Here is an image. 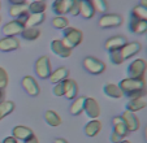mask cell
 I'll return each instance as SVG.
<instances>
[{
	"label": "cell",
	"instance_id": "4",
	"mask_svg": "<svg viewBox=\"0 0 147 143\" xmlns=\"http://www.w3.org/2000/svg\"><path fill=\"white\" fill-rule=\"evenodd\" d=\"M52 68H51V61L48 56H40L38 60L35 61V73L39 78L42 80H48Z\"/></svg>",
	"mask_w": 147,
	"mask_h": 143
},
{
	"label": "cell",
	"instance_id": "22",
	"mask_svg": "<svg viewBox=\"0 0 147 143\" xmlns=\"http://www.w3.org/2000/svg\"><path fill=\"white\" fill-rule=\"evenodd\" d=\"M85 102H86V98L85 96L76 98L74 102L70 104V108H69L70 115H73V116L81 115L83 112V109H85Z\"/></svg>",
	"mask_w": 147,
	"mask_h": 143
},
{
	"label": "cell",
	"instance_id": "38",
	"mask_svg": "<svg viewBox=\"0 0 147 143\" xmlns=\"http://www.w3.org/2000/svg\"><path fill=\"white\" fill-rule=\"evenodd\" d=\"M53 95L55 96H63L64 95V83H55L53 86Z\"/></svg>",
	"mask_w": 147,
	"mask_h": 143
},
{
	"label": "cell",
	"instance_id": "24",
	"mask_svg": "<svg viewBox=\"0 0 147 143\" xmlns=\"http://www.w3.org/2000/svg\"><path fill=\"white\" fill-rule=\"evenodd\" d=\"M147 107V102L143 99V98H139V99H130L126 104V111L129 112H138V111L143 109V108Z\"/></svg>",
	"mask_w": 147,
	"mask_h": 143
},
{
	"label": "cell",
	"instance_id": "5",
	"mask_svg": "<svg viewBox=\"0 0 147 143\" xmlns=\"http://www.w3.org/2000/svg\"><path fill=\"white\" fill-rule=\"evenodd\" d=\"M83 66L89 73L91 74H102L103 72L106 70V64L103 63L102 60L96 57H92V56H89V57H85L83 60Z\"/></svg>",
	"mask_w": 147,
	"mask_h": 143
},
{
	"label": "cell",
	"instance_id": "50",
	"mask_svg": "<svg viewBox=\"0 0 147 143\" xmlns=\"http://www.w3.org/2000/svg\"><path fill=\"white\" fill-rule=\"evenodd\" d=\"M33 1H38V0H33Z\"/></svg>",
	"mask_w": 147,
	"mask_h": 143
},
{
	"label": "cell",
	"instance_id": "9",
	"mask_svg": "<svg viewBox=\"0 0 147 143\" xmlns=\"http://www.w3.org/2000/svg\"><path fill=\"white\" fill-rule=\"evenodd\" d=\"M22 87L25 88V91L30 96H36L39 94V91H40L38 82H36L35 78L31 77V76H25V77L22 78Z\"/></svg>",
	"mask_w": 147,
	"mask_h": 143
},
{
	"label": "cell",
	"instance_id": "20",
	"mask_svg": "<svg viewBox=\"0 0 147 143\" xmlns=\"http://www.w3.org/2000/svg\"><path fill=\"white\" fill-rule=\"evenodd\" d=\"M112 125H113V132L116 133L117 135H120L121 138H125L129 134V130H128V127H126V125H125L124 120L121 118V116H119V117H113V120H112Z\"/></svg>",
	"mask_w": 147,
	"mask_h": 143
},
{
	"label": "cell",
	"instance_id": "18",
	"mask_svg": "<svg viewBox=\"0 0 147 143\" xmlns=\"http://www.w3.org/2000/svg\"><path fill=\"white\" fill-rule=\"evenodd\" d=\"M68 77H69V70L65 66H60V68L55 69L53 72H51L48 80L52 83H60V82H64Z\"/></svg>",
	"mask_w": 147,
	"mask_h": 143
},
{
	"label": "cell",
	"instance_id": "11",
	"mask_svg": "<svg viewBox=\"0 0 147 143\" xmlns=\"http://www.w3.org/2000/svg\"><path fill=\"white\" fill-rule=\"evenodd\" d=\"M85 112L89 116L91 120L98 118V116L100 115V107L99 103L94 99V98H86V102H85Z\"/></svg>",
	"mask_w": 147,
	"mask_h": 143
},
{
	"label": "cell",
	"instance_id": "16",
	"mask_svg": "<svg viewBox=\"0 0 147 143\" xmlns=\"http://www.w3.org/2000/svg\"><path fill=\"white\" fill-rule=\"evenodd\" d=\"M12 135H13L17 140H24V142H25L26 139H29L30 137H33L34 133H33V130H31L30 127L18 125V126L13 127V130H12Z\"/></svg>",
	"mask_w": 147,
	"mask_h": 143
},
{
	"label": "cell",
	"instance_id": "6",
	"mask_svg": "<svg viewBox=\"0 0 147 143\" xmlns=\"http://www.w3.org/2000/svg\"><path fill=\"white\" fill-rule=\"evenodd\" d=\"M122 24V17L120 14L115 13H106L103 14L99 18L98 25L103 29H111V28H117Z\"/></svg>",
	"mask_w": 147,
	"mask_h": 143
},
{
	"label": "cell",
	"instance_id": "39",
	"mask_svg": "<svg viewBox=\"0 0 147 143\" xmlns=\"http://www.w3.org/2000/svg\"><path fill=\"white\" fill-rule=\"evenodd\" d=\"M146 88L144 90H139V91H134V92H131V94H128L126 96L129 98V99H139V98H143L144 95H146Z\"/></svg>",
	"mask_w": 147,
	"mask_h": 143
},
{
	"label": "cell",
	"instance_id": "35",
	"mask_svg": "<svg viewBox=\"0 0 147 143\" xmlns=\"http://www.w3.org/2000/svg\"><path fill=\"white\" fill-rule=\"evenodd\" d=\"M109 59H111L112 64H115V65H120V64L124 63V59H122L120 50L111 51V52H109Z\"/></svg>",
	"mask_w": 147,
	"mask_h": 143
},
{
	"label": "cell",
	"instance_id": "17",
	"mask_svg": "<svg viewBox=\"0 0 147 143\" xmlns=\"http://www.w3.org/2000/svg\"><path fill=\"white\" fill-rule=\"evenodd\" d=\"M20 47V42L14 36H5L0 39V51L3 52H11V51L17 50Z\"/></svg>",
	"mask_w": 147,
	"mask_h": 143
},
{
	"label": "cell",
	"instance_id": "48",
	"mask_svg": "<svg viewBox=\"0 0 147 143\" xmlns=\"http://www.w3.org/2000/svg\"><path fill=\"white\" fill-rule=\"evenodd\" d=\"M144 137H146V140H147V127L144 129Z\"/></svg>",
	"mask_w": 147,
	"mask_h": 143
},
{
	"label": "cell",
	"instance_id": "12",
	"mask_svg": "<svg viewBox=\"0 0 147 143\" xmlns=\"http://www.w3.org/2000/svg\"><path fill=\"white\" fill-rule=\"evenodd\" d=\"M141 43H138V42H130V43H126L124 47H122L121 50H120V52H121V56L124 60H126V59H130L133 57V56H136L137 53L141 51Z\"/></svg>",
	"mask_w": 147,
	"mask_h": 143
},
{
	"label": "cell",
	"instance_id": "8",
	"mask_svg": "<svg viewBox=\"0 0 147 143\" xmlns=\"http://www.w3.org/2000/svg\"><path fill=\"white\" fill-rule=\"evenodd\" d=\"M51 51H52L53 53H56L57 56L63 57V59H67L72 55V50L65 46L64 42L59 40V39H55V40L51 42Z\"/></svg>",
	"mask_w": 147,
	"mask_h": 143
},
{
	"label": "cell",
	"instance_id": "47",
	"mask_svg": "<svg viewBox=\"0 0 147 143\" xmlns=\"http://www.w3.org/2000/svg\"><path fill=\"white\" fill-rule=\"evenodd\" d=\"M4 100V90L0 88V102H3Z\"/></svg>",
	"mask_w": 147,
	"mask_h": 143
},
{
	"label": "cell",
	"instance_id": "43",
	"mask_svg": "<svg viewBox=\"0 0 147 143\" xmlns=\"http://www.w3.org/2000/svg\"><path fill=\"white\" fill-rule=\"evenodd\" d=\"M3 143H18V140H17L13 135H11V137H7L5 139L3 140Z\"/></svg>",
	"mask_w": 147,
	"mask_h": 143
},
{
	"label": "cell",
	"instance_id": "37",
	"mask_svg": "<svg viewBox=\"0 0 147 143\" xmlns=\"http://www.w3.org/2000/svg\"><path fill=\"white\" fill-rule=\"evenodd\" d=\"M69 14L72 16H80V0H74L70 5L69 9Z\"/></svg>",
	"mask_w": 147,
	"mask_h": 143
},
{
	"label": "cell",
	"instance_id": "23",
	"mask_svg": "<svg viewBox=\"0 0 147 143\" xmlns=\"http://www.w3.org/2000/svg\"><path fill=\"white\" fill-rule=\"evenodd\" d=\"M100 130H102V124H100V121H98L96 118H95V120H91V121H89L86 124V126H85V134L87 137H95V135L99 134Z\"/></svg>",
	"mask_w": 147,
	"mask_h": 143
},
{
	"label": "cell",
	"instance_id": "13",
	"mask_svg": "<svg viewBox=\"0 0 147 143\" xmlns=\"http://www.w3.org/2000/svg\"><path fill=\"white\" fill-rule=\"evenodd\" d=\"M126 43H128V42H126V38L122 36V35L111 36V38L106 42V50L108 51V52H111V51H116V50H121Z\"/></svg>",
	"mask_w": 147,
	"mask_h": 143
},
{
	"label": "cell",
	"instance_id": "21",
	"mask_svg": "<svg viewBox=\"0 0 147 143\" xmlns=\"http://www.w3.org/2000/svg\"><path fill=\"white\" fill-rule=\"evenodd\" d=\"M130 31L134 34H144L147 33V21L138 20L131 17L130 18Z\"/></svg>",
	"mask_w": 147,
	"mask_h": 143
},
{
	"label": "cell",
	"instance_id": "19",
	"mask_svg": "<svg viewBox=\"0 0 147 143\" xmlns=\"http://www.w3.org/2000/svg\"><path fill=\"white\" fill-rule=\"evenodd\" d=\"M95 14V9L90 0H80V16L83 18H91Z\"/></svg>",
	"mask_w": 147,
	"mask_h": 143
},
{
	"label": "cell",
	"instance_id": "42",
	"mask_svg": "<svg viewBox=\"0 0 147 143\" xmlns=\"http://www.w3.org/2000/svg\"><path fill=\"white\" fill-rule=\"evenodd\" d=\"M11 5H26V0H9Z\"/></svg>",
	"mask_w": 147,
	"mask_h": 143
},
{
	"label": "cell",
	"instance_id": "3",
	"mask_svg": "<svg viewBox=\"0 0 147 143\" xmlns=\"http://www.w3.org/2000/svg\"><path fill=\"white\" fill-rule=\"evenodd\" d=\"M147 69V64L142 59H137V60L131 61L128 66V77L129 78H136V80H143L144 72Z\"/></svg>",
	"mask_w": 147,
	"mask_h": 143
},
{
	"label": "cell",
	"instance_id": "33",
	"mask_svg": "<svg viewBox=\"0 0 147 143\" xmlns=\"http://www.w3.org/2000/svg\"><path fill=\"white\" fill-rule=\"evenodd\" d=\"M90 1H91L92 7H94V9H95V12L104 13V12L107 11V8H108L106 0H90Z\"/></svg>",
	"mask_w": 147,
	"mask_h": 143
},
{
	"label": "cell",
	"instance_id": "27",
	"mask_svg": "<svg viewBox=\"0 0 147 143\" xmlns=\"http://www.w3.org/2000/svg\"><path fill=\"white\" fill-rule=\"evenodd\" d=\"M45 120H46V122H47L50 126H53V127L59 126V125L61 124L60 116H59L55 111H51V109L47 111V112L45 113Z\"/></svg>",
	"mask_w": 147,
	"mask_h": 143
},
{
	"label": "cell",
	"instance_id": "26",
	"mask_svg": "<svg viewBox=\"0 0 147 143\" xmlns=\"http://www.w3.org/2000/svg\"><path fill=\"white\" fill-rule=\"evenodd\" d=\"M103 91L106 95H108L109 98H115V99H120V98L124 95L121 90H120L119 85H115V83H108L103 87Z\"/></svg>",
	"mask_w": 147,
	"mask_h": 143
},
{
	"label": "cell",
	"instance_id": "10",
	"mask_svg": "<svg viewBox=\"0 0 147 143\" xmlns=\"http://www.w3.org/2000/svg\"><path fill=\"white\" fill-rule=\"evenodd\" d=\"M121 118L124 120V122H125V125H126V127H128L129 133L137 132V130L139 129V120L136 116V113L129 112V111H125V112L121 115Z\"/></svg>",
	"mask_w": 147,
	"mask_h": 143
},
{
	"label": "cell",
	"instance_id": "45",
	"mask_svg": "<svg viewBox=\"0 0 147 143\" xmlns=\"http://www.w3.org/2000/svg\"><path fill=\"white\" fill-rule=\"evenodd\" d=\"M53 143H68L65 139H63V138H56L55 140H53Z\"/></svg>",
	"mask_w": 147,
	"mask_h": 143
},
{
	"label": "cell",
	"instance_id": "36",
	"mask_svg": "<svg viewBox=\"0 0 147 143\" xmlns=\"http://www.w3.org/2000/svg\"><path fill=\"white\" fill-rule=\"evenodd\" d=\"M7 85H8V74H7L5 69L0 66V88L4 90Z\"/></svg>",
	"mask_w": 147,
	"mask_h": 143
},
{
	"label": "cell",
	"instance_id": "30",
	"mask_svg": "<svg viewBox=\"0 0 147 143\" xmlns=\"http://www.w3.org/2000/svg\"><path fill=\"white\" fill-rule=\"evenodd\" d=\"M22 38L26 40H36L40 35V31L36 28H25V30L22 31Z\"/></svg>",
	"mask_w": 147,
	"mask_h": 143
},
{
	"label": "cell",
	"instance_id": "29",
	"mask_svg": "<svg viewBox=\"0 0 147 143\" xmlns=\"http://www.w3.org/2000/svg\"><path fill=\"white\" fill-rule=\"evenodd\" d=\"M47 9L45 0H38V1H33L30 5L28 7V11L30 13H45V11Z\"/></svg>",
	"mask_w": 147,
	"mask_h": 143
},
{
	"label": "cell",
	"instance_id": "14",
	"mask_svg": "<svg viewBox=\"0 0 147 143\" xmlns=\"http://www.w3.org/2000/svg\"><path fill=\"white\" fill-rule=\"evenodd\" d=\"M63 83H64V96L67 98V99H70V100L76 99V98H77V94H78L77 82H76L74 80L67 78Z\"/></svg>",
	"mask_w": 147,
	"mask_h": 143
},
{
	"label": "cell",
	"instance_id": "40",
	"mask_svg": "<svg viewBox=\"0 0 147 143\" xmlns=\"http://www.w3.org/2000/svg\"><path fill=\"white\" fill-rule=\"evenodd\" d=\"M29 16H30V12H29V11H25L24 13L20 14V16L17 17L16 20H17V21H20L21 24H24V25H25V22H26V20H28V17H29Z\"/></svg>",
	"mask_w": 147,
	"mask_h": 143
},
{
	"label": "cell",
	"instance_id": "46",
	"mask_svg": "<svg viewBox=\"0 0 147 143\" xmlns=\"http://www.w3.org/2000/svg\"><path fill=\"white\" fill-rule=\"evenodd\" d=\"M139 5H142V7H144V8H147V0H141Z\"/></svg>",
	"mask_w": 147,
	"mask_h": 143
},
{
	"label": "cell",
	"instance_id": "28",
	"mask_svg": "<svg viewBox=\"0 0 147 143\" xmlns=\"http://www.w3.org/2000/svg\"><path fill=\"white\" fill-rule=\"evenodd\" d=\"M14 111V103L11 100H3L0 102V120L7 117Z\"/></svg>",
	"mask_w": 147,
	"mask_h": 143
},
{
	"label": "cell",
	"instance_id": "49",
	"mask_svg": "<svg viewBox=\"0 0 147 143\" xmlns=\"http://www.w3.org/2000/svg\"><path fill=\"white\" fill-rule=\"evenodd\" d=\"M120 143H130V142H128V140H121Z\"/></svg>",
	"mask_w": 147,
	"mask_h": 143
},
{
	"label": "cell",
	"instance_id": "25",
	"mask_svg": "<svg viewBox=\"0 0 147 143\" xmlns=\"http://www.w3.org/2000/svg\"><path fill=\"white\" fill-rule=\"evenodd\" d=\"M46 20L45 13H30L25 22V28H35V26L40 25L42 22Z\"/></svg>",
	"mask_w": 147,
	"mask_h": 143
},
{
	"label": "cell",
	"instance_id": "15",
	"mask_svg": "<svg viewBox=\"0 0 147 143\" xmlns=\"http://www.w3.org/2000/svg\"><path fill=\"white\" fill-rule=\"evenodd\" d=\"M74 0H55L52 4V11L57 16H64L65 13H69L70 5Z\"/></svg>",
	"mask_w": 147,
	"mask_h": 143
},
{
	"label": "cell",
	"instance_id": "2",
	"mask_svg": "<svg viewBox=\"0 0 147 143\" xmlns=\"http://www.w3.org/2000/svg\"><path fill=\"white\" fill-rule=\"evenodd\" d=\"M119 87L125 95H128V94H131L134 91L144 90L146 88V83H144V80H136V78L128 77L119 83Z\"/></svg>",
	"mask_w": 147,
	"mask_h": 143
},
{
	"label": "cell",
	"instance_id": "44",
	"mask_svg": "<svg viewBox=\"0 0 147 143\" xmlns=\"http://www.w3.org/2000/svg\"><path fill=\"white\" fill-rule=\"evenodd\" d=\"M25 143H39V140H38V138H36L35 135H33V137H30L29 139H26Z\"/></svg>",
	"mask_w": 147,
	"mask_h": 143
},
{
	"label": "cell",
	"instance_id": "7",
	"mask_svg": "<svg viewBox=\"0 0 147 143\" xmlns=\"http://www.w3.org/2000/svg\"><path fill=\"white\" fill-rule=\"evenodd\" d=\"M25 30V25L21 24L17 20L9 21L8 24L3 26V34L5 36H16V35H21L22 31Z\"/></svg>",
	"mask_w": 147,
	"mask_h": 143
},
{
	"label": "cell",
	"instance_id": "31",
	"mask_svg": "<svg viewBox=\"0 0 147 143\" xmlns=\"http://www.w3.org/2000/svg\"><path fill=\"white\" fill-rule=\"evenodd\" d=\"M131 17L147 21V8H144V7H142V5L134 7L133 11H131Z\"/></svg>",
	"mask_w": 147,
	"mask_h": 143
},
{
	"label": "cell",
	"instance_id": "41",
	"mask_svg": "<svg viewBox=\"0 0 147 143\" xmlns=\"http://www.w3.org/2000/svg\"><path fill=\"white\" fill-rule=\"evenodd\" d=\"M121 140H122V138L120 137V135H117L115 132L111 134V142H112V143H120Z\"/></svg>",
	"mask_w": 147,
	"mask_h": 143
},
{
	"label": "cell",
	"instance_id": "32",
	"mask_svg": "<svg viewBox=\"0 0 147 143\" xmlns=\"http://www.w3.org/2000/svg\"><path fill=\"white\" fill-rule=\"evenodd\" d=\"M52 25H53V28L59 29V30H65L68 28V25H69V22H68V20L65 17L57 16L52 20Z\"/></svg>",
	"mask_w": 147,
	"mask_h": 143
},
{
	"label": "cell",
	"instance_id": "1",
	"mask_svg": "<svg viewBox=\"0 0 147 143\" xmlns=\"http://www.w3.org/2000/svg\"><path fill=\"white\" fill-rule=\"evenodd\" d=\"M82 39H83V33L81 30H78V29L69 28V26H68L64 30V39H63V42H64V44L68 48H70V50L74 48V47H77L78 44H81Z\"/></svg>",
	"mask_w": 147,
	"mask_h": 143
},
{
	"label": "cell",
	"instance_id": "34",
	"mask_svg": "<svg viewBox=\"0 0 147 143\" xmlns=\"http://www.w3.org/2000/svg\"><path fill=\"white\" fill-rule=\"evenodd\" d=\"M25 11H28V5H12L9 8V14L12 17H18L21 13H24Z\"/></svg>",
	"mask_w": 147,
	"mask_h": 143
}]
</instances>
